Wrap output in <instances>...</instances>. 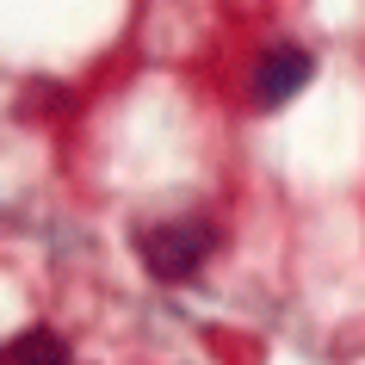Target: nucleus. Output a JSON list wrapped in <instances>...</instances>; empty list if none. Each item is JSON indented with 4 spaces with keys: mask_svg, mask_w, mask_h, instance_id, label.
Wrapping results in <instances>:
<instances>
[{
    "mask_svg": "<svg viewBox=\"0 0 365 365\" xmlns=\"http://www.w3.org/2000/svg\"><path fill=\"white\" fill-rule=\"evenodd\" d=\"M211 248H217V230L205 217H168V223H149V230L136 235L143 267H149L155 279H168V285L192 279V272L211 260Z\"/></svg>",
    "mask_w": 365,
    "mask_h": 365,
    "instance_id": "nucleus-1",
    "label": "nucleus"
},
{
    "mask_svg": "<svg viewBox=\"0 0 365 365\" xmlns=\"http://www.w3.org/2000/svg\"><path fill=\"white\" fill-rule=\"evenodd\" d=\"M309 75H316V56H309L304 43H272V50H260V62H254V106H267V112L291 106L309 87Z\"/></svg>",
    "mask_w": 365,
    "mask_h": 365,
    "instance_id": "nucleus-2",
    "label": "nucleus"
},
{
    "mask_svg": "<svg viewBox=\"0 0 365 365\" xmlns=\"http://www.w3.org/2000/svg\"><path fill=\"white\" fill-rule=\"evenodd\" d=\"M0 365H75V359H68L62 334H50V328H25V334H13V341L0 346Z\"/></svg>",
    "mask_w": 365,
    "mask_h": 365,
    "instance_id": "nucleus-3",
    "label": "nucleus"
}]
</instances>
